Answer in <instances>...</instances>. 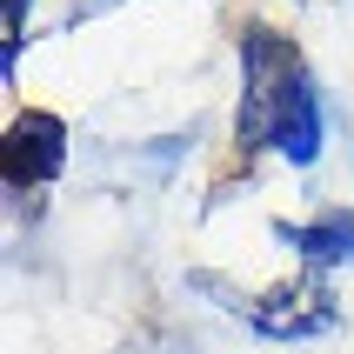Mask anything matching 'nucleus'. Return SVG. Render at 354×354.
I'll list each match as a JSON object with an SVG mask.
<instances>
[{
	"instance_id": "1",
	"label": "nucleus",
	"mask_w": 354,
	"mask_h": 354,
	"mask_svg": "<svg viewBox=\"0 0 354 354\" xmlns=\"http://www.w3.org/2000/svg\"><path fill=\"white\" fill-rule=\"evenodd\" d=\"M0 160H7V180L14 187H40V180L60 174V160H67V127L54 114H20L0 140Z\"/></svg>"
},
{
	"instance_id": "2",
	"label": "nucleus",
	"mask_w": 354,
	"mask_h": 354,
	"mask_svg": "<svg viewBox=\"0 0 354 354\" xmlns=\"http://www.w3.org/2000/svg\"><path fill=\"white\" fill-rule=\"evenodd\" d=\"M248 321L274 341H308L321 328H335V301H328L321 281H295V288H274L268 308H248Z\"/></svg>"
},
{
	"instance_id": "3",
	"label": "nucleus",
	"mask_w": 354,
	"mask_h": 354,
	"mask_svg": "<svg viewBox=\"0 0 354 354\" xmlns=\"http://www.w3.org/2000/svg\"><path fill=\"white\" fill-rule=\"evenodd\" d=\"M321 140H328V120H321V87L315 74H301L281 100V120H274V154L295 160V167H315L321 160Z\"/></svg>"
},
{
	"instance_id": "4",
	"label": "nucleus",
	"mask_w": 354,
	"mask_h": 354,
	"mask_svg": "<svg viewBox=\"0 0 354 354\" xmlns=\"http://www.w3.org/2000/svg\"><path fill=\"white\" fill-rule=\"evenodd\" d=\"M281 241H295L301 248V261L308 268H348L354 261V214H321V221H308V227H281Z\"/></svg>"
}]
</instances>
